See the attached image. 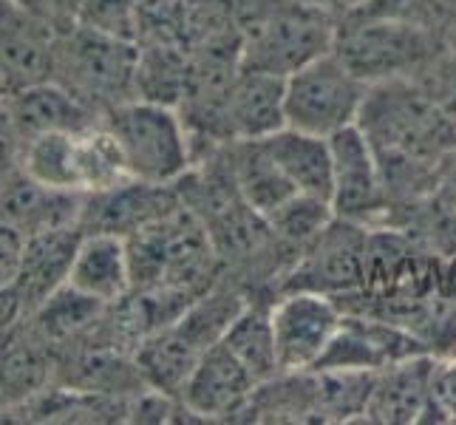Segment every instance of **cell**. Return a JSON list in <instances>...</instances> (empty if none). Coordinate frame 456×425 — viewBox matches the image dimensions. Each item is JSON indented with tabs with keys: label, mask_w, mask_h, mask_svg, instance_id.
Here are the masks:
<instances>
[{
	"label": "cell",
	"mask_w": 456,
	"mask_h": 425,
	"mask_svg": "<svg viewBox=\"0 0 456 425\" xmlns=\"http://www.w3.org/2000/svg\"><path fill=\"white\" fill-rule=\"evenodd\" d=\"M108 304L66 283L26 318V326L57 355L74 349L97 329Z\"/></svg>",
	"instance_id": "23"
},
{
	"label": "cell",
	"mask_w": 456,
	"mask_h": 425,
	"mask_svg": "<svg viewBox=\"0 0 456 425\" xmlns=\"http://www.w3.org/2000/svg\"><path fill=\"white\" fill-rule=\"evenodd\" d=\"M343 304L312 290H287L273 298V332L281 372H306L321 364L343 323Z\"/></svg>",
	"instance_id": "10"
},
{
	"label": "cell",
	"mask_w": 456,
	"mask_h": 425,
	"mask_svg": "<svg viewBox=\"0 0 456 425\" xmlns=\"http://www.w3.org/2000/svg\"><path fill=\"white\" fill-rule=\"evenodd\" d=\"M287 128V77L239 66L227 94L230 139H266Z\"/></svg>",
	"instance_id": "20"
},
{
	"label": "cell",
	"mask_w": 456,
	"mask_h": 425,
	"mask_svg": "<svg viewBox=\"0 0 456 425\" xmlns=\"http://www.w3.org/2000/svg\"><path fill=\"white\" fill-rule=\"evenodd\" d=\"M422 352H431V346L422 343L408 329L377 318V315L346 312L332 346H329L314 369L380 372L391 364H397V360L414 357Z\"/></svg>",
	"instance_id": "13"
},
{
	"label": "cell",
	"mask_w": 456,
	"mask_h": 425,
	"mask_svg": "<svg viewBox=\"0 0 456 425\" xmlns=\"http://www.w3.org/2000/svg\"><path fill=\"white\" fill-rule=\"evenodd\" d=\"M266 222H270L278 244L284 247V253L295 264L297 256L335 222V210L326 199L295 193L275 213L266 216Z\"/></svg>",
	"instance_id": "27"
},
{
	"label": "cell",
	"mask_w": 456,
	"mask_h": 425,
	"mask_svg": "<svg viewBox=\"0 0 456 425\" xmlns=\"http://www.w3.org/2000/svg\"><path fill=\"white\" fill-rule=\"evenodd\" d=\"M258 380L235 357L224 340H218L201 355L196 369L179 391V403L187 420L201 422H235L244 417V408L253 397Z\"/></svg>",
	"instance_id": "12"
},
{
	"label": "cell",
	"mask_w": 456,
	"mask_h": 425,
	"mask_svg": "<svg viewBox=\"0 0 456 425\" xmlns=\"http://www.w3.org/2000/svg\"><path fill=\"white\" fill-rule=\"evenodd\" d=\"M222 156L239 193L261 216L275 213L289 196L297 193L273 156L266 153L261 139H232L222 145Z\"/></svg>",
	"instance_id": "24"
},
{
	"label": "cell",
	"mask_w": 456,
	"mask_h": 425,
	"mask_svg": "<svg viewBox=\"0 0 456 425\" xmlns=\"http://www.w3.org/2000/svg\"><path fill=\"white\" fill-rule=\"evenodd\" d=\"M23 235L9 227L6 222H0V329H9L14 323H20V312L12 301V283L18 275L20 256H23Z\"/></svg>",
	"instance_id": "30"
},
{
	"label": "cell",
	"mask_w": 456,
	"mask_h": 425,
	"mask_svg": "<svg viewBox=\"0 0 456 425\" xmlns=\"http://www.w3.org/2000/svg\"><path fill=\"white\" fill-rule=\"evenodd\" d=\"M329 145H332V199L329 201L335 216L363 227H380L388 216V193L366 134L352 125L329 136Z\"/></svg>",
	"instance_id": "11"
},
{
	"label": "cell",
	"mask_w": 456,
	"mask_h": 425,
	"mask_svg": "<svg viewBox=\"0 0 456 425\" xmlns=\"http://www.w3.org/2000/svg\"><path fill=\"white\" fill-rule=\"evenodd\" d=\"M179 204L182 199L176 184H156L128 176L114 187L86 196L83 233H111L128 241L131 235L167 216Z\"/></svg>",
	"instance_id": "15"
},
{
	"label": "cell",
	"mask_w": 456,
	"mask_h": 425,
	"mask_svg": "<svg viewBox=\"0 0 456 425\" xmlns=\"http://www.w3.org/2000/svg\"><path fill=\"white\" fill-rule=\"evenodd\" d=\"M57 35L20 0H0V83L6 91L52 80Z\"/></svg>",
	"instance_id": "14"
},
{
	"label": "cell",
	"mask_w": 456,
	"mask_h": 425,
	"mask_svg": "<svg viewBox=\"0 0 456 425\" xmlns=\"http://www.w3.org/2000/svg\"><path fill=\"white\" fill-rule=\"evenodd\" d=\"M6 117H9V136L18 145L40 134L86 131L91 125L102 122L100 114H94L88 105L74 100L66 88H60L52 80L18 91H6Z\"/></svg>",
	"instance_id": "19"
},
{
	"label": "cell",
	"mask_w": 456,
	"mask_h": 425,
	"mask_svg": "<svg viewBox=\"0 0 456 425\" xmlns=\"http://www.w3.org/2000/svg\"><path fill=\"white\" fill-rule=\"evenodd\" d=\"M102 122L114 134L128 176L134 179L176 184L196 162L193 139L179 108L128 100L111 108Z\"/></svg>",
	"instance_id": "7"
},
{
	"label": "cell",
	"mask_w": 456,
	"mask_h": 425,
	"mask_svg": "<svg viewBox=\"0 0 456 425\" xmlns=\"http://www.w3.org/2000/svg\"><path fill=\"white\" fill-rule=\"evenodd\" d=\"M193 0H136V43H191Z\"/></svg>",
	"instance_id": "28"
},
{
	"label": "cell",
	"mask_w": 456,
	"mask_h": 425,
	"mask_svg": "<svg viewBox=\"0 0 456 425\" xmlns=\"http://www.w3.org/2000/svg\"><path fill=\"white\" fill-rule=\"evenodd\" d=\"M136 40L111 37L77 23L57 35L52 83L105 117L111 108L136 100Z\"/></svg>",
	"instance_id": "6"
},
{
	"label": "cell",
	"mask_w": 456,
	"mask_h": 425,
	"mask_svg": "<svg viewBox=\"0 0 456 425\" xmlns=\"http://www.w3.org/2000/svg\"><path fill=\"white\" fill-rule=\"evenodd\" d=\"M443 37H445V45H448V49L456 54V18H451V20L443 23Z\"/></svg>",
	"instance_id": "37"
},
{
	"label": "cell",
	"mask_w": 456,
	"mask_h": 425,
	"mask_svg": "<svg viewBox=\"0 0 456 425\" xmlns=\"http://www.w3.org/2000/svg\"><path fill=\"white\" fill-rule=\"evenodd\" d=\"M0 94H6V88H4V83H0Z\"/></svg>",
	"instance_id": "39"
},
{
	"label": "cell",
	"mask_w": 456,
	"mask_h": 425,
	"mask_svg": "<svg viewBox=\"0 0 456 425\" xmlns=\"http://www.w3.org/2000/svg\"><path fill=\"white\" fill-rule=\"evenodd\" d=\"M4 408H6V403H4V397H0V414H4Z\"/></svg>",
	"instance_id": "38"
},
{
	"label": "cell",
	"mask_w": 456,
	"mask_h": 425,
	"mask_svg": "<svg viewBox=\"0 0 456 425\" xmlns=\"http://www.w3.org/2000/svg\"><path fill=\"white\" fill-rule=\"evenodd\" d=\"M369 227L335 216V222L297 256L281 283V292L312 290L332 295L338 301L360 292L369 266Z\"/></svg>",
	"instance_id": "9"
},
{
	"label": "cell",
	"mask_w": 456,
	"mask_h": 425,
	"mask_svg": "<svg viewBox=\"0 0 456 425\" xmlns=\"http://www.w3.org/2000/svg\"><path fill=\"white\" fill-rule=\"evenodd\" d=\"M249 301V295L227 275L199 295L176 321L139 343L134 352L148 388L179 397L201 355L224 338L227 326Z\"/></svg>",
	"instance_id": "2"
},
{
	"label": "cell",
	"mask_w": 456,
	"mask_h": 425,
	"mask_svg": "<svg viewBox=\"0 0 456 425\" xmlns=\"http://www.w3.org/2000/svg\"><path fill=\"white\" fill-rule=\"evenodd\" d=\"M436 422H456V349L436 355L434 369V414Z\"/></svg>",
	"instance_id": "32"
},
{
	"label": "cell",
	"mask_w": 456,
	"mask_h": 425,
	"mask_svg": "<svg viewBox=\"0 0 456 425\" xmlns=\"http://www.w3.org/2000/svg\"><path fill=\"white\" fill-rule=\"evenodd\" d=\"M357 128L380 165L388 210L431 193L439 170L456 151V125L414 77L369 86Z\"/></svg>",
	"instance_id": "1"
},
{
	"label": "cell",
	"mask_w": 456,
	"mask_h": 425,
	"mask_svg": "<svg viewBox=\"0 0 456 425\" xmlns=\"http://www.w3.org/2000/svg\"><path fill=\"white\" fill-rule=\"evenodd\" d=\"M301 4H306V6H318V9H323V12H329V14H335V18H340V14L357 9L360 4H363V0H301Z\"/></svg>",
	"instance_id": "36"
},
{
	"label": "cell",
	"mask_w": 456,
	"mask_h": 425,
	"mask_svg": "<svg viewBox=\"0 0 456 425\" xmlns=\"http://www.w3.org/2000/svg\"><path fill=\"white\" fill-rule=\"evenodd\" d=\"M20 4L57 31H69L71 26H77L83 0H20Z\"/></svg>",
	"instance_id": "33"
},
{
	"label": "cell",
	"mask_w": 456,
	"mask_h": 425,
	"mask_svg": "<svg viewBox=\"0 0 456 425\" xmlns=\"http://www.w3.org/2000/svg\"><path fill=\"white\" fill-rule=\"evenodd\" d=\"M434 369H436V355L422 352L377 372L363 422L408 425V422L431 420Z\"/></svg>",
	"instance_id": "16"
},
{
	"label": "cell",
	"mask_w": 456,
	"mask_h": 425,
	"mask_svg": "<svg viewBox=\"0 0 456 425\" xmlns=\"http://www.w3.org/2000/svg\"><path fill=\"white\" fill-rule=\"evenodd\" d=\"M80 239H83L80 227H66V230L28 235L23 241L20 266L12 283V301L18 306L23 321L43 301H49L57 290L69 283Z\"/></svg>",
	"instance_id": "17"
},
{
	"label": "cell",
	"mask_w": 456,
	"mask_h": 425,
	"mask_svg": "<svg viewBox=\"0 0 456 425\" xmlns=\"http://www.w3.org/2000/svg\"><path fill=\"white\" fill-rule=\"evenodd\" d=\"M357 9H366V12H374V14H386V18H405V20L431 23L428 14H426V6H422V0H363Z\"/></svg>",
	"instance_id": "34"
},
{
	"label": "cell",
	"mask_w": 456,
	"mask_h": 425,
	"mask_svg": "<svg viewBox=\"0 0 456 425\" xmlns=\"http://www.w3.org/2000/svg\"><path fill=\"white\" fill-rule=\"evenodd\" d=\"M88 193L57 191L40 184L18 168L0 184V222L18 230L23 239L49 230L80 227Z\"/></svg>",
	"instance_id": "18"
},
{
	"label": "cell",
	"mask_w": 456,
	"mask_h": 425,
	"mask_svg": "<svg viewBox=\"0 0 456 425\" xmlns=\"http://www.w3.org/2000/svg\"><path fill=\"white\" fill-rule=\"evenodd\" d=\"M69 283L102 304H117L134 290L128 241L111 233H83Z\"/></svg>",
	"instance_id": "21"
},
{
	"label": "cell",
	"mask_w": 456,
	"mask_h": 425,
	"mask_svg": "<svg viewBox=\"0 0 456 425\" xmlns=\"http://www.w3.org/2000/svg\"><path fill=\"white\" fill-rule=\"evenodd\" d=\"M193 77V52L176 43H139L136 100L179 108Z\"/></svg>",
	"instance_id": "26"
},
{
	"label": "cell",
	"mask_w": 456,
	"mask_h": 425,
	"mask_svg": "<svg viewBox=\"0 0 456 425\" xmlns=\"http://www.w3.org/2000/svg\"><path fill=\"white\" fill-rule=\"evenodd\" d=\"M426 14L434 26H443L445 20L456 18V0H422Z\"/></svg>",
	"instance_id": "35"
},
{
	"label": "cell",
	"mask_w": 456,
	"mask_h": 425,
	"mask_svg": "<svg viewBox=\"0 0 456 425\" xmlns=\"http://www.w3.org/2000/svg\"><path fill=\"white\" fill-rule=\"evenodd\" d=\"M241 66L289 77L332 52L338 18L301 0H235Z\"/></svg>",
	"instance_id": "3"
},
{
	"label": "cell",
	"mask_w": 456,
	"mask_h": 425,
	"mask_svg": "<svg viewBox=\"0 0 456 425\" xmlns=\"http://www.w3.org/2000/svg\"><path fill=\"white\" fill-rule=\"evenodd\" d=\"M261 142L297 193L326 201L332 199V145L326 136H314L287 125Z\"/></svg>",
	"instance_id": "22"
},
{
	"label": "cell",
	"mask_w": 456,
	"mask_h": 425,
	"mask_svg": "<svg viewBox=\"0 0 456 425\" xmlns=\"http://www.w3.org/2000/svg\"><path fill=\"white\" fill-rule=\"evenodd\" d=\"M222 340L258 383L281 372L273 332V298H249L227 326Z\"/></svg>",
	"instance_id": "25"
},
{
	"label": "cell",
	"mask_w": 456,
	"mask_h": 425,
	"mask_svg": "<svg viewBox=\"0 0 456 425\" xmlns=\"http://www.w3.org/2000/svg\"><path fill=\"white\" fill-rule=\"evenodd\" d=\"M414 80L434 100V105L456 125V54L448 49L439 52Z\"/></svg>",
	"instance_id": "31"
},
{
	"label": "cell",
	"mask_w": 456,
	"mask_h": 425,
	"mask_svg": "<svg viewBox=\"0 0 456 425\" xmlns=\"http://www.w3.org/2000/svg\"><path fill=\"white\" fill-rule=\"evenodd\" d=\"M366 94L369 86L335 52H326L287 77V125L329 139L357 125Z\"/></svg>",
	"instance_id": "8"
},
{
	"label": "cell",
	"mask_w": 456,
	"mask_h": 425,
	"mask_svg": "<svg viewBox=\"0 0 456 425\" xmlns=\"http://www.w3.org/2000/svg\"><path fill=\"white\" fill-rule=\"evenodd\" d=\"M445 49L443 26L352 9L338 18L332 52L366 86L417 77Z\"/></svg>",
	"instance_id": "4"
},
{
	"label": "cell",
	"mask_w": 456,
	"mask_h": 425,
	"mask_svg": "<svg viewBox=\"0 0 456 425\" xmlns=\"http://www.w3.org/2000/svg\"><path fill=\"white\" fill-rule=\"evenodd\" d=\"M134 290H179L204 295L224 275L208 230L179 204L128 239Z\"/></svg>",
	"instance_id": "5"
},
{
	"label": "cell",
	"mask_w": 456,
	"mask_h": 425,
	"mask_svg": "<svg viewBox=\"0 0 456 425\" xmlns=\"http://www.w3.org/2000/svg\"><path fill=\"white\" fill-rule=\"evenodd\" d=\"M77 23L111 37L136 40V0H83Z\"/></svg>",
	"instance_id": "29"
}]
</instances>
